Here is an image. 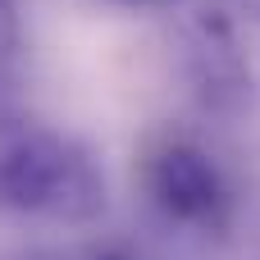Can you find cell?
Listing matches in <instances>:
<instances>
[{
  "instance_id": "cell-3",
  "label": "cell",
  "mask_w": 260,
  "mask_h": 260,
  "mask_svg": "<svg viewBox=\"0 0 260 260\" xmlns=\"http://www.w3.org/2000/svg\"><path fill=\"white\" fill-rule=\"evenodd\" d=\"M18 46H23L18 9H14V0H0V73H9V69H14V59H18Z\"/></svg>"
},
{
  "instance_id": "cell-2",
  "label": "cell",
  "mask_w": 260,
  "mask_h": 260,
  "mask_svg": "<svg viewBox=\"0 0 260 260\" xmlns=\"http://www.w3.org/2000/svg\"><path fill=\"white\" fill-rule=\"evenodd\" d=\"M146 187L155 197V206L178 219V224H201V229H219L229 219V183L219 174V165L192 146V142H169L151 155L146 169Z\"/></svg>"
},
{
  "instance_id": "cell-1",
  "label": "cell",
  "mask_w": 260,
  "mask_h": 260,
  "mask_svg": "<svg viewBox=\"0 0 260 260\" xmlns=\"http://www.w3.org/2000/svg\"><path fill=\"white\" fill-rule=\"evenodd\" d=\"M0 206L50 224H91L105 210V174L78 137L18 128L0 142Z\"/></svg>"
},
{
  "instance_id": "cell-4",
  "label": "cell",
  "mask_w": 260,
  "mask_h": 260,
  "mask_svg": "<svg viewBox=\"0 0 260 260\" xmlns=\"http://www.w3.org/2000/svg\"><path fill=\"white\" fill-rule=\"evenodd\" d=\"M242 9H247L251 18H260V0H242Z\"/></svg>"
},
{
  "instance_id": "cell-5",
  "label": "cell",
  "mask_w": 260,
  "mask_h": 260,
  "mask_svg": "<svg viewBox=\"0 0 260 260\" xmlns=\"http://www.w3.org/2000/svg\"><path fill=\"white\" fill-rule=\"evenodd\" d=\"M119 5H142V0H119Z\"/></svg>"
}]
</instances>
